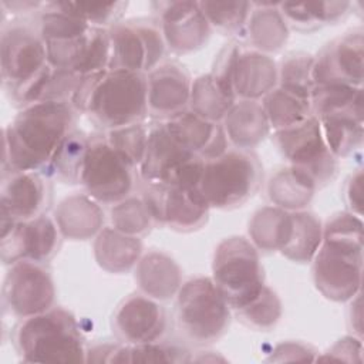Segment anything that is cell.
I'll return each instance as SVG.
<instances>
[{
	"instance_id": "obj_24",
	"label": "cell",
	"mask_w": 364,
	"mask_h": 364,
	"mask_svg": "<svg viewBox=\"0 0 364 364\" xmlns=\"http://www.w3.org/2000/svg\"><path fill=\"white\" fill-rule=\"evenodd\" d=\"M277 82V63L273 57L253 48L242 47L233 74L236 100L260 101Z\"/></svg>"
},
{
	"instance_id": "obj_48",
	"label": "cell",
	"mask_w": 364,
	"mask_h": 364,
	"mask_svg": "<svg viewBox=\"0 0 364 364\" xmlns=\"http://www.w3.org/2000/svg\"><path fill=\"white\" fill-rule=\"evenodd\" d=\"M318 351L303 341L286 340L276 344L267 358V361L274 363H289V361H316Z\"/></svg>"
},
{
	"instance_id": "obj_33",
	"label": "cell",
	"mask_w": 364,
	"mask_h": 364,
	"mask_svg": "<svg viewBox=\"0 0 364 364\" xmlns=\"http://www.w3.org/2000/svg\"><path fill=\"white\" fill-rule=\"evenodd\" d=\"M351 1H280L279 10L290 28L313 31L326 24H336L344 20L351 11Z\"/></svg>"
},
{
	"instance_id": "obj_52",
	"label": "cell",
	"mask_w": 364,
	"mask_h": 364,
	"mask_svg": "<svg viewBox=\"0 0 364 364\" xmlns=\"http://www.w3.org/2000/svg\"><path fill=\"white\" fill-rule=\"evenodd\" d=\"M348 326L354 336H358L363 338V313H361V291L355 294L351 300H348Z\"/></svg>"
},
{
	"instance_id": "obj_39",
	"label": "cell",
	"mask_w": 364,
	"mask_h": 364,
	"mask_svg": "<svg viewBox=\"0 0 364 364\" xmlns=\"http://www.w3.org/2000/svg\"><path fill=\"white\" fill-rule=\"evenodd\" d=\"M109 223L114 229L138 237L145 236L158 226L141 192H134L109 206Z\"/></svg>"
},
{
	"instance_id": "obj_31",
	"label": "cell",
	"mask_w": 364,
	"mask_h": 364,
	"mask_svg": "<svg viewBox=\"0 0 364 364\" xmlns=\"http://www.w3.org/2000/svg\"><path fill=\"white\" fill-rule=\"evenodd\" d=\"M311 112L323 117H353L364 119L363 87L346 84H316L310 95Z\"/></svg>"
},
{
	"instance_id": "obj_34",
	"label": "cell",
	"mask_w": 364,
	"mask_h": 364,
	"mask_svg": "<svg viewBox=\"0 0 364 364\" xmlns=\"http://www.w3.org/2000/svg\"><path fill=\"white\" fill-rule=\"evenodd\" d=\"M260 102L272 132L297 125L313 115L310 97L297 94L280 85H276L260 100Z\"/></svg>"
},
{
	"instance_id": "obj_35",
	"label": "cell",
	"mask_w": 364,
	"mask_h": 364,
	"mask_svg": "<svg viewBox=\"0 0 364 364\" xmlns=\"http://www.w3.org/2000/svg\"><path fill=\"white\" fill-rule=\"evenodd\" d=\"M293 226L291 233L280 250V253L294 263H309L313 260L323 240V222L320 218L307 210L291 212Z\"/></svg>"
},
{
	"instance_id": "obj_41",
	"label": "cell",
	"mask_w": 364,
	"mask_h": 364,
	"mask_svg": "<svg viewBox=\"0 0 364 364\" xmlns=\"http://www.w3.org/2000/svg\"><path fill=\"white\" fill-rule=\"evenodd\" d=\"M199 7L205 14L212 31L236 37L245 34L249 16L252 13V1H199Z\"/></svg>"
},
{
	"instance_id": "obj_16",
	"label": "cell",
	"mask_w": 364,
	"mask_h": 364,
	"mask_svg": "<svg viewBox=\"0 0 364 364\" xmlns=\"http://www.w3.org/2000/svg\"><path fill=\"white\" fill-rule=\"evenodd\" d=\"M151 9L169 51L188 54L206 46L212 28L199 7V1L159 0L152 1Z\"/></svg>"
},
{
	"instance_id": "obj_32",
	"label": "cell",
	"mask_w": 364,
	"mask_h": 364,
	"mask_svg": "<svg viewBox=\"0 0 364 364\" xmlns=\"http://www.w3.org/2000/svg\"><path fill=\"white\" fill-rule=\"evenodd\" d=\"M88 142L90 134L74 128L58 144L43 172L57 182L80 185Z\"/></svg>"
},
{
	"instance_id": "obj_1",
	"label": "cell",
	"mask_w": 364,
	"mask_h": 364,
	"mask_svg": "<svg viewBox=\"0 0 364 364\" xmlns=\"http://www.w3.org/2000/svg\"><path fill=\"white\" fill-rule=\"evenodd\" d=\"M70 102H36L18 109L3 128L1 173L43 171L63 138L75 128Z\"/></svg>"
},
{
	"instance_id": "obj_45",
	"label": "cell",
	"mask_w": 364,
	"mask_h": 364,
	"mask_svg": "<svg viewBox=\"0 0 364 364\" xmlns=\"http://www.w3.org/2000/svg\"><path fill=\"white\" fill-rule=\"evenodd\" d=\"M148 132L149 125L138 122L104 131V135L115 149L139 168L148 144Z\"/></svg>"
},
{
	"instance_id": "obj_5",
	"label": "cell",
	"mask_w": 364,
	"mask_h": 364,
	"mask_svg": "<svg viewBox=\"0 0 364 364\" xmlns=\"http://www.w3.org/2000/svg\"><path fill=\"white\" fill-rule=\"evenodd\" d=\"M232 307L212 277L188 279L175 296V321L183 340L203 347L222 338L232 321Z\"/></svg>"
},
{
	"instance_id": "obj_40",
	"label": "cell",
	"mask_w": 364,
	"mask_h": 364,
	"mask_svg": "<svg viewBox=\"0 0 364 364\" xmlns=\"http://www.w3.org/2000/svg\"><path fill=\"white\" fill-rule=\"evenodd\" d=\"M191 357L186 347L164 340L145 344L119 341L111 363H189Z\"/></svg>"
},
{
	"instance_id": "obj_9",
	"label": "cell",
	"mask_w": 364,
	"mask_h": 364,
	"mask_svg": "<svg viewBox=\"0 0 364 364\" xmlns=\"http://www.w3.org/2000/svg\"><path fill=\"white\" fill-rule=\"evenodd\" d=\"M138 166L115 149L102 134H90L80 185L101 205L112 206L135 192Z\"/></svg>"
},
{
	"instance_id": "obj_30",
	"label": "cell",
	"mask_w": 364,
	"mask_h": 364,
	"mask_svg": "<svg viewBox=\"0 0 364 364\" xmlns=\"http://www.w3.org/2000/svg\"><path fill=\"white\" fill-rule=\"evenodd\" d=\"M291 226V212L267 205L252 215L247 223V239L259 252H280L290 237Z\"/></svg>"
},
{
	"instance_id": "obj_18",
	"label": "cell",
	"mask_w": 364,
	"mask_h": 364,
	"mask_svg": "<svg viewBox=\"0 0 364 364\" xmlns=\"http://www.w3.org/2000/svg\"><path fill=\"white\" fill-rule=\"evenodd\" d=\"M168 326V313L161 301L141 291L122 299L112 314L114 334L125 344L164 340Z\"/></svg>"
},
{
	"instance_id": "obj_10",
	"label": "cell",
	"mask_w": 364,
	"mask_h": 364,
	"mask_svg": "<svg viewBox=\"0 0 364 364\" xmlns=\"http://www.w3.org/2000/svg\"><path fill=\"white\" fill-rule=\"evenodd\" d=\"M272 139L287 166L316 191L328 185L338 172V159L330 152L318 118L310 115L290 128L272 132Z\"/></svg>"
},
{
	"instance_id": "obj_43",
	"label": "cell",
	"mask_w": 364,
	"mask_h": 364,
	"mask_svg": "<svg viewBox=\"0 0 364 364\" xmlns=\"http://www.w3.org/2000/svg\"><path fill=\"white\" fill-rule=\"evenodd\" d=\"M67 14L84 21L90 27L111 28L122 20L128 1H55Z\"/></svg>"
},
{
	"instance_id": "obj_11",
	"label": "cell",
	"mask_w": 364,
	"mask_h": 364,
	"mask_svg": "<svg viewBox=\"0 0 364 364\" xmlns=\"http://www.w3.org/2000/svg\"><path fill=\"white\" fill-rule=\"evenodd\" d=\"M47 51L34 21H3L0 33V74L7 95L47 65Z\"/></svg>"
},
{
	"instance_id": "obj_20",
	"label": "cell",
	"mask_w": 364,
	"mask_h": 364,
	"mask_svg": "<svg viewBox=\"0 0 364 364\" xmlns=\"http://www.w3.org/2000/svg\"><path fill=\"white\" fill-rule=\"evenodd\" d=\"M47 63L55 68L88 75L109 67L111 46L107 28L90 27L80 37L46 43Z\"/></svg>"
},
{
	"instance_id": "obj_26",
	"label": "cell",
	"mask_w": 364,
	"mask_h": 364,
	"mask_svg": "<svg viewBox=\"0 0 364 364\" xmlns=\"http://www.w3.org/2000/svg\"><path fill=\"white\" fill-rule=\"evenodd\" d=\"M81 77L47 64L30 81L9 94V98L18 108L36 102H70Z\"/></svg>"
},
{
	"instance_id": "obj_28",
	"label": "cell",
	"mask_w": 364,
	"mask_h": 364,
	"mask_svg": "<svg viewBox=\"0 0 364 364\" xmlns=\"http://www.w3.org/2000/svg\"><path fill=\"white\" fill-rule=\"evenodd\" d=\"M222 127L230 146L252 151L272 132L262 102L253 100H236L222 119Z\"/></svg>"
},
{
	"instance_id": "obj_17",
	"label": "cell",
	"mask_w": 364,
	"mask_h": 364,
	"mask_svg": "<svg viewBox=\"0 0 364 364\" xmlns=\"http://www.w3.org/2000/svg\"><path fill=\"white\" fill-rule=\"evenodd\" d=\"M313 81L316 84H346L363 87L364 31L353 28L320 48L314 55Z\"/></svg>"
},
{
	"instance_id": "obj_3",
	"label": "cell",
	"mask_w": 364,
	"mask_h": 364,
	"mask_svg": "<svg viewBox=\"0 0 364 364\" xmlns=\"http://www.w3.org/2000/svg\"><path fill=\"white\" fill-rule=\"evenodd\" d=\"M70 104L104 131L145 122L146 74L121 68L82 75Z\"/></svg>"
},
{
	"instance_id": "obj_47",
	"label": "cell",
	"mask_w": 364,
	"mask_h": 364,
	"mask_svg": "<svg viewBox=\"0 0 364 364\" xmlns=\"http://www.w3.org/2000/svg\"><path fill=\"white\" fill-rule=\"evenodd\" d=\"M344 361L361 363L363 361V338L354 334L344 336L331 344L316 361Z\"/></svg>"
},
{
	"instance_id": "obj_25",
	"label": "cell",
	"mask_w": 364,
	"mask_h": 364,
	"mask_svg": "<svg viewBox=\"0 0 364 364\" xmlns=\"http://www.w3.org/2000/svg\"><path fill=\"white\" fill-rule=\"evenodd\" d=\"M134 279L141 293L158 301H166L175 297L183 283L179 264L161 250L142 253L134 267Z\"/></svg>"
},
{
	"instance_id": "obj_51",
	"label": "cell",
	"mask_w": 364,
	"mask_h": 364,
	"mask_svg": "<svg viewBox=\"0 0 364 364\" xmlns=\"http://www.w3.org/2000/svg\"><path fill=\"white\" fill-rule=\"evenodd\" d=\"M46 1H7L1 0L0 6L3 9V13H10L14 16H26L30 13H40V10L44 7Z\"/></svg>"
},
{
	"instance_id": "obj_49",
	"label": "cell",
	"mask_w": 364,
	"mask_h": 364,
	"mask_svg": "<svg viewBox=\"0 0 364 364\" xmlns=\"http://www.w3.org/2000/svg\"><path fill=\"white\" fill-rule=\"evenodd\" d=\"M343 193H344L347 210L357 216H363L364 196H363V169L361 168L355 169L353 173L348 175L344 183Z\"/></svg>"
},
{
	"instance_id": "obj_37",
	"label": "cell",
	"mask_w": 364,
	"mask_h": 364,
	"mask_svg": "<svg viewBox=\"0 0 364 364\" xmlns=\"http://www.w3.org/2000/svg\"><path fill=\"white\" fill-rule=\"evenodd\" d=\"M236 98L228 94L210 73L192 80L188 108L195 114L215 122H222Z\"/></svg>"
},
{
	"instance_id": "obj_22",
	"label": "cell",
	"mask_w": 364,
	"mask_h": 364,
	"mask_svg": "<svg viewBox=\"0 0 364 364\" xmlns=\"http://www.w3.org/2000/svg\"><path fill=\"white\" fill-rule=\"evenodd\" d=\"M161 121L186 149L203 161L219 156L230 146L222 122L209 121L189 108Z\"/></svg>"
},
{
	"instance_id": "obj_36",
	"label": "cell",
	"mask_w": 364,
	"mask_h": 364,
	"mask_svg": "<svg viewBox=\"0 0 364 364\" xmlns=\"http://www.w3.org/2000/svg\"><path fill=\"white\" fill-rule=\"evenodd\" d=\"M266 192L272 205L294 212L306 209L317 191L290 166H284L270 176Z\"/></svg>"
},
{
	"instance_id": "obj_2",
	"label": "cell",
	"mask_w": 364,
	"mask_h": 364,
	"mask_svg": "<svg viewBox=\"0 0 364 364\" xmlns=\"http://www.w3.org/2000/svg\"><path fill=\"white\" fill-rule=\"evenodd\" d=\"M316 289L328 300L347 303L361 291L363 219L348 210L323 223V240L311 260Z\"/></svg>"
},
{
	"instance_id": "obj_14",
	"label": "cell",
	"mask_w": 364,
	"mask_h": 364,
	"mask_svg": "<svg viewBox=\"0 0 364 364\" xmlns=\"http://www.w3.org/2000/svg\"><path fill=\"white\" fill-rule=\"evenodd\" d=\"M63 235L47 213L30 220L0 218V257L4 266L20 260L50 262L60 250Z\"/></svg>"
},
{
	"instance_id": "obj_12",
	"label": "cell",
	"mask_w": 364,
	"mask_h": 364,
	"mask_svg": "<svg viewBox=\"0 0 364 364\" xmlns=\"http://www.w3.org/2000/svg\"><path fill=\"white\" fill-rule=\"evenodd\" d=\"M111 57L108 68L149 73L168 51L158 23L152 18L121 20L108 28Z\"/></svg>"
},
{
	"instance_id": "obj_4",
	"label": "cell",
	"mask_w": 364,
	"mask_h": 364,
	"mask_svg": "<svg viewBox=\"0 0 364 364\" xmlns=\"http://www.w3.org/2000/svg\"><path fill=\"white\" fill-rule=\"evenodd\" d=\"M11 344L23 363H85L87 346L77 317L60 306L20 318Z\"/></svg>"
},
{
	"instance_id": "obj_15",
	"label": "cell",
	"mask_w": 364,
	"mask_h": 364,
	"mask_svg": "<svg viewBox=\"0 0 364 364\" xmlns=\"http://www.w3.org/2000/svg\"><path fill=\"white\" fill-rule=\"evenodd\" d=\"M141 195L148 203L156 225L176 232H193L208 222L210 206L198 186L144 183Z\"/></svg>"
},
{
	"instance_id": "obj_42",
	"label": "cell",
	"mask_w": 364,
	"mask_h": 364,
	"mask_svg": "<svg viewBox=\"0 0 364 364\" xmlns=\"http://www.w3.org/2000/svg\"><path fill=\"white\" fill-rule=\"evenodd\" d=\"M233 313L245 326L253 330L269 331L280 321L283 304L279 294L264 284L253 299L233 310Z\"/></svg>"
},
{
	"instance_id": "obj_46",
	"label": "cell",
	"mask_w": 364,
	"mask_h": 364,
	"mask_svg": "<svg viewBox=\"0 0 364 364\" xmlns=\"http://www.w3.org/2000/svg\"><path fill=\"white\" fill-rule=\"evenodd\" d=\"M240 50H242L240 43L235 40L225 44L216 54V58L213 61V67L210 71V74L218 81V84L235 98L236 95L233 91V74H235V67H236V61Z\"/></svg>"
},
{
	"instance_id": "obj_50",
	"label": "cell",
	"mask_w": 364,
	"mask_h": 364,
	"mask_svg": "<svg viewBox=\"0 0 364 364\" xmlns=\"http://www.w3.org/2000/svg\"><path fill=\"white\" fill-rule=\"evenodd\" d=\"M119 343H97L87 347L85 363H111Z\"/></svg>"
},
{
	"instance_id": "obj_29",
	"label": "cell",
	"mask_w": 364,
	"mask_h": 364,
	"mask_svg": "<svg viewBox=\"0 0 364 364\" xmlns=\"http://www.w3.org/2000/svg\"><path fill=\"white\" fill-rule=\"evenodd\" d=\"M94 257L97 264L108 273L134 270L144 253L141 237L122 233L112 226H104L94 237Z\"/></svg>"
},
{
	"instance_id": "obj_23",
	"label": "cell",
	"mask_w": 364,
	"mask_h": 364,
	"mask_svg": "<svg viewBox=\"0 0 364 364\" xmlns=\"http://www.w3.org/2000/svg\"><path fill=\"white\" fill-rule=\"evenodd\" d=\"M54 220L64 239H94L104 228L105 215L100 202L88 193L65 196L54 209Z\"/></svg>"
},
{
	"instance_id": "obj_21",
	"label": "cell",
	"mask_w": 364,
	"mask_h": 364,
	"mask_svg": "<svg viewBox=\"0 0 364 364\" xmlns=\"http://www.w3.org/2000/svg\"><path fill=\"white\" fill-rule=\"evenodd\" d=\"M192 77L178 61H162L146 73L148 114L166 119L189 105Z\"/></svg>"
},
{
	"instance_id": "obj_7",
	"label": "cell",
	"mask_w": 364,
	"mask_h": 364,
	"mask_svg": "<svg viewBox=\"0 0 364 364\" xmlns=\"http://www.w3.org/2000/svg\"><path fill=\"white\" fill-rule=\"evenodd\" d=\"M210 277L226 297L232 311L239 309L266 284L260 252L245 236L222 239L213 252Z\"/></svg>"
},
{
	"instance_id": "obj_6",
	"label": "cell",
	"mask_w": 364,
	"mask_h": 364,
	"mask_svg": "<svg viewBox=\"0 0 364 364\" xmlns=\"http://www.w3.org/2000/svg\"><path fill=\"white\" fill-rule=\"evenodd\" d=\"M262 182L259 156L252 149L229 146L219 156L205 161L198 188L210 209L228 210L247 202Z\"/></svg>"
},
{
	"instance_id": "obj_8",
	"label": "cell",
	"mask_w": 364,
	"mask_h": 364,
	"mask_svg": "<svg viewBox=\"0 0 364 364\" xmlns=\"http://www.w3.org/2000/svg\"><path fill=\"white\" fill-rule=\"evenodd\" d=\"M205 161L186 149L156 119L149 125L145 155L138 168L139 179L148 185L162 186H198Z\"/></svg>"
},
{
	"instance_id": "obj_13",
	"label": "cell",
	"mask_w": 364,
	"mask_h": 364,
	"mask_svg": "<svg viewBox=\"0 0 364 364\" xmlns=\"http://www.w3.org/2000/svg\"><path fill=\"white\" fill-rule=\"evenodd\" d=\"M57 290L46 263L20 260L7 266L3 279V311L16 318H26L55 306Z\"/></svg>"
},
{
	"instance_id": "obj_44",
	"label": "cell",
	"mask_w": 364,
	"mask_h": 364,
	"mask_svg": "<svg viewBox=\"0 0 364 364\" xmlns=\"http://www.w3.org/2000/svg\"><path fill=\"white\" fill-rule=\"evenodd\" d=\"M314 55L303 51L286 54L277 64V85L310 97L314 87L313 81Z\"/></svg>"
},
{
	"instance_id": "obj_19",
	"label": "cell",
	"mask_w": 364,
	"mask_h": 364,
	"mask_svg": "<svg viewBox=\"0 0 364 364\" xmlns=\"http://www.w3.org/2000/svg\"><path fill=\"white\" fill-rule=\"evenodd\" d=\"M50 181L43 171L1 173L0 218L18 222L47 213L51 203Z\"/></svg>"
},
{
	"instance_id": "obj_27",
	"label": "cell",
	"mask_w": 364,
	"mask_h": 364,
	"mask_svg": "<svg viewBox=\"0 0 364 364\" xmlns=\"http://www.w3.org/2000/svg\"><path fill=\"white\" fill-rule=\"evenodd\" d=\"M279 3L252 1L253 9L243 34L250 48L272 55L287 43L290 27L279 10Z\"/></svg>"
},
{
	"instance_id": "obj_38",
	"label": "cell",
	"mask_w": 364,
	"mask_h": 364,
	"mask_svg": "<svg viewBox=\"0 0 364 364\" xmlns=\"http://www.w3.org/2000/svg\"><path fill=\"white\" fill-rule=\"evenodd\" d=\"M326 145L337 158H347L363 146L364 119L353 117H323L318 118Z\"/></svg>"
}]
</instances>
